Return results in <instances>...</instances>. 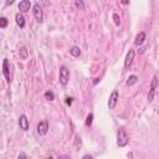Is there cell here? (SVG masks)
<instances>
[{
  "mask_svg": "<svg viewBox=\"0 0 159 159\" xmlns=\"http://www.w3.org/2000/svg\"><path fill=\"white\" fill-rule=\"evenodd\" d=\"M113 19H114L116 25H119V24H120V19H119V16H118L117 14H113Z\"/></svg>",
  "mask_w": 159,
  "mask_h": 159,
  "instance_id": "obj_20",
  "label": "cell"
},
{
  "mask_svg": "<svg viewBox=\"0 0 159 159\" xmlns=\"http://www.w3.org/2000/svg\"><path fill=\"white\" fill-rule=\"evenodd\" d=\"M58 159H70L68 157H61V158H58Z\"/></svg>",
  "mask_w": 159,
  "mask_h": 159,
  "instance_id": "obj_24",
  "label": "cell"
},
{
  "mask_svg": "<svg viewBox=\"0 0 159 159\" xmlns=\"http://www.w3.org/2000/svg\"><path fill=\"white\" fill-rule=\"evenodd\" d=\"M68 80H70V72H68L66 66H62L60 68V82H61V84L66 86L68 83Z\"/></svg>",
  "mask_w": 159,
  "mask_h": 159,
  "instance_id": "obj_3",
  "label": "cell"
},
{
  "mask_svg": "<svg viewBox=\"0 0 159 159\" xmlns=\"http://www.w3.org/2000/svg\"><path fill=\"white\" fill-rule=\"evenodd\" d=\"M30 6H31V2L29 0H22L19 2V10L21 12H27L30 10Z\"/></svg>",
  "mask_w": 159,
  "mask_h": 159,
  "instance_id": "obj_8",
  "label": "cell"
},
{
  "mask_svg": "<svg viewBox=\"0 0 159 159\" xmlns=\"http://www.w3.org/2000/svg\"><path fill=\"white\" fill-rule=\"evenodd\" d=\"M47 130H48V124H47V122H40V123L37 124V133H39L40 135H45V134L47 133Z\"/></svg>",
  "mask_w": 159,
  "mask_h": 159,
  "instance_id": "obj_6",
  "label": "cell"
},
{
  "mask_svg": "<svg viewBox=\"0 0 159 159\" xmlns=\"http://www.w3.org/2000/svg\"><path fill=\"white\" fill-rule=\"evenodd\" d=\"M48 159H51V158H48Z\"/></svg>",
  "mask_w": 159,
  "mask_h": 159,
  "instance_id": "obj_25",
  "label": "cell"
},
{
  "mask_svg": "<svg viewBox=\"0 0 159 159\" xmlns=\"http://www.w3.org/2000/svg\"><path fill=\"white\" fill-rule=\"evenodd\" d=\"M129 142V137L127 135V133L124 132V129H119L117 133V144L119 147H125Z\"/></svg>",
  "mask_w": 159,
  "mask_h": 159,
  "instance_id": "obj_2",
  "label": "cell"
},
{
  "mask_svg": "<svg viewBox=\"0 0 159 159\" xmlns=\"http://www.w3.org/2000/svg\"><path fill=\"white\" fill-rule=\"evenodd\" d=\"M70 53H71L73 57H78V56L81 55V50H80V47H77V46H73V47L70 50Z\"/></svg>",
  "mask_w": 159,
  "mask_h": 159,
  "instance_id": "obj_13",
  "label": "cell"
},
{
  "mask_svg": "<svg viewBox=\"0 0 159 159\" xmlns=\"http://www.w3.org/2000/svg\"><path fill=\"white\" fill-rule=\"evenodd\" d=\"M20 52H21V58H26V48L25 47H21L20 48Z\"/></svg>",
  "mask_w": 159,
  "mask_h": 159,
  "instance_id": "obj_21",
  "label": "cell"
},
{
  "mask_svg": "<svg viewBox=\"0 0 159 159\" xmlns=\"http://www.w3.org/2000/svg\"><path fill=\"white\" fill-rule=\"evenodd\" d=\"M137 81H138V77H137L135 75H132V76H129V78L127 80V84H128V86H132V84L137 83Z\"/></svg>",
  "mask_w": 159,
  "mask_h": 159,
  "instance_id": "obj_14",
  "label": "cell"
},
{
  "mask_svg": "<svg viewBox=\"0 0 159 159\" xmlns=\"http://www.w3.org/2000/svg\"><path fill=\"white\" fill-rule=\"evenodd\" d=\"M32 14H34L35 19H36L39 22L42 21V19H43V12H42V7L40 6L39 2H36V4L34 5V7H32Z\"/></svg>",
  "mask_w": 159,
  "mask_h": 159,
  "instance_id": "obj_4",
  "label": "cell"
},
{
  "mask_svg": "<svg viewBox=\"0 0 159 159\" xmlns=\"http://www.w3.org/2000/svg\"><path fill=\"white\" fill-rule=\"evenodd\" d=\"M45 98H46L47 101H52V99L55 98V96H53V93H52L51 91H47V92H45Z\"/></svg>",
  "mask_w": 159,
  "mask_h": 159,
  "instance_id": "obj_16",
  "label": "cell"
},
{
  "mask_svg": "<svg viewBox=\"0 0 159 159\" xmlns=\"http://www.w3.org/2000/svg\"><path fill=\"white\" fill-rule=\"evenodd\" d=\"M82 159H93V158H92L91 155H88V154H87V155H84V157H83Z\"/></svg>",
  "mask_w": 159,
  "mask_h": 159,
  "instance_id": "obj_22",
  "label": "cell"
},
{
  "mask_svg": "<svg viewBox=\"0 0 159 159\" xmlns=\"http://www.w3.org/2000/svg\"><path fill=\"white\" fill-rule=\"evenodd\" d=\"M2 73L6 78L7 82H10V71H9V63H7V60L5 58L4 62H2Z\"/></svg>",
  "mask_w": 159,
  "mask_h": 159,
  "instance_id": "obj_10",
  "label": "cell"
},
{
  "mask_svg": "<svg viewBox=\"0 0 159 159\" xmlns=\"http://www.w3.org/2000/svg\"><path fill=\"white\" fill-rule=\"evenodd\" d=\"M6 25H7V19L6 17H0V27L1 29H5L6 27Z\"/></svg>",
  "mask_w": 159,
  "mask_h": 159,
  "instance_id": "obj_15",
  "label": "cell"
},
{
  "mask_svg": "<svg viewBox=\"0 0 159 159\" xmlns=\"http://www.w3.org/2000/svg\"><path fill=\"white\" fill-rule=\"evenodd\" d=\"M144 40H145V34L142 31V32H139V34L137 35L135 41H134V45H135V46H140V45L144 42Z\"/></svg>",
  "mask_w": 159,
  "mask_h": 159,
  "instance_id": "obj_12",
  "label": "cell"
},
{
  "mask_svg": "<svg viewBox=\"0 0 159 159\" xmlns=\"http://www.w3.org/2000/svg\"><path fill=\"white\" fill-rule=\"evenodd\" d=\"M19 125H20V128L22 129V130H27L29 129V119H27V117L26 116H20V118H19Z\"/></svg>",
  "mask_w": 159,
  "mask_h": 159,
  "instance_id": "obj_7",
  "label": "cell"
},
{
  "mask_svg": "<svg viewBox=\"0 0 159 159\" xmlns=\"http://www.w3.org/2000/svg\"><path fill=\"white\" fill-rule=\"evenodd\" d=\"M75 5H76L77 7H80L81 10H83V9H84V4H83L82 1H78V0H76V1H75Z\"/></svg>",
  "mask_w": 159,
  "mask_h": 159,
  "instance_id": "obj_18",
  "label": "cell"
},
{
  "mask_svg": "<svg viewBox=\"0 0 159 159\" xmlns=\"http://www.w3.org/2000/svg\"><path fill=\"white\" fill-rule=\"evenodd\" d=\"M158 87H159V76H158V75H154L152 82H150V91H149V94H148V101H149V102L153 101L155 89H157Z\"/></svg>",
  "mask_w": 159,
  "mask_h": 159,
  "instance_id": "obj_1",
  "label": "cell"
},
{
  "mask_svg": "<svg viewBox=\"0 0 159 159\" xmlns=\"http://www.w3.org/2000/svg\"><path fill=\"white\" fill-rule=\"evenodd\" d=\"M15 21H16V24H17V26H19L20 29L25 27V17L22 16V14L17 12V14L15 15Z\"/></svg>",
  "mask_w": 159,
  "mask_h": 159,
  "instance_id": "obj_11",
  "label": "cell"
},
{
  "mask_svg": "<svg viewBox=\"0 0 159 159\" xmlns=\"http://www.w3.org/2000/svg\"><path fill=\"white\" fill-rule=\"evenodd\" d=\"M66 99H67V101H66L67 104H71V103H72V98H66Z\"/></svg>",
  "mask_w": 159,
  "mask_h": 159,
  "instance_id": "obj_23",
  "label": "cell"
},
{
  "mask_svg": "<svg viewBox=\"0 0 159 159\" xmlns=\"http://www.w3.org/2000/svg\"><path fill=\"white\" fill-rule=\"evenodd\" d=\"M133 58H134V50H132V48H130V50L128 51L127 57H125V61H124V67H125V68H128V67L132 65Z\"/></svg>",
  "mask_w": 159,
  "mask_h": 159,
  "instance_id": "obj_9",
  "label": "cell"
},
{
  "mask_svg": "<svg viewBox=\"0 0 159 159\" xmlns=\"http://www.w3.org/2000/svg\"><path fill=\"white\" fill-rule=\"evenodd\" d=\"M92 120H93V114H92V113H89V114L87 116V118H86V125H87V127H89V125L92 124Z\"/></svg>",
  "mask_w": 159,
  "mask_h": 159,
  "instance_id": "obj_17",
  "label": "cell"
},
{
  "mask_svg": "<svg viewBox=\"0 0 159 159\" xmlns=\"http://www.w3.org/2000/svg\"><path fill=\"white\" fill-rule=\"evenodd\" d=\"M118 98H119V94L117 91H113L109 96V101H108V107L109 109H113L116 106H117V102H118Z\"/></svg>",
  "mask_w": 159,
  "mask_h": 159,
  "instance_id": "obj_5",
  "label": "cell"
},
{
  "mask_svg": "<svg viewBox=\"0 0 159 159\" xmlns=\"http://www.w3.org/2000/svg\"><path fill=\"white\" fill-rule=\"evenodd\" d=\"M17 159H31L26 153H20L19 155H17Z\"/></svg>",
  "mask_w": 159,
  "mask_h": 159,
  "instance_id": "obj_19",
  "label": "cell"
}]
</instances>
